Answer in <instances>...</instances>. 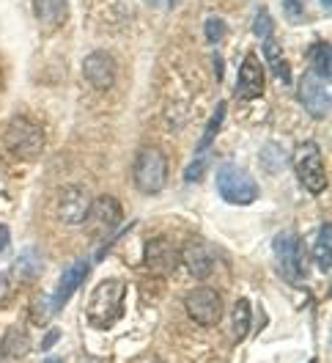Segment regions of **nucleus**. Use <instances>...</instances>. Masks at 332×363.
<instances>
[{
	"instance_id": "obj_1",
	"label": "nucleus",
	"mask_w": 332,
	"mask_h": 363,
	"mask_svg": "<svg viewBox=\"0 0 332 363\" xmlns=\"http://www.w3.org/2000/svg\"><path fill=\"white\" fill-rule=\"evenodd\" d=\"M3 143L17 160H33L45 149V130L36 121H30L28 116H14L6 124Z\"/></svg>"
},
{
	"instance_id": "obj_2",
	"label": "nucleus",
	"mask_w": 332,
	"mask_h": 363,
	"mask_svg": "<svg viewBox=\"0 0 332 363\" xmlns=\"http://www.w3.org/2000/svg\"><path fill=\"white\" fill-rule=\"evenodd\" d=\"M124 281L118 278H105L88 303V322L93 328H110L115 319L121 317V308H124Z\"/></svg>"
},
{
	"instance_id": "obj_3",
	"label": "nucleus",
	"mask_w": 332,
	"mask_h": 363,
	"mask_svg": "<svg viewBox=\"0 0 332 363\" xmlns=\"http://www.w3.org/2000/svg\"><path fill=\"white\" fill-rule=\"evenodd\" d=\"M291 162H294V174L297 179L302 182V187L319 196L327 190V171H324V160H321V149L313 143V140H302L297 143L294 155H291Z\"/></svg>"
},
{
	"instance_id": "obj_4",
	"label": "nucleus",
	"mask_w": 332,
	"mask_h": 363,
	"mask_svg": "<svg viewBox=\"0 0 332 363\" xmlns=\"http://www.w3.org/2000/svg\"><path fill=\"white\" fill-rule=\"evenodd\" d=\"M214 182H217V193L225 199V204L247 206L258 199V184H256V179L244 168L234 165V162H222L220 168H217Z\"/></svg>"
},
{
	"instance_id": "obj_5",
	"label": "nucleus",
	"mask_w": 332,
	"mask_h": 363,
	"mask_svg": "<svg viewBox=\"0 0 332 363\" xmlns=\"http://www.w3.org/2000/svg\"><path fill=\"white\" fill-rule=\"evenodd\" d=\"M168 182V157L156 146H143L134 157V187L146 196H156Z\"/></svg>"
},
{
	"instance_id": "obj_6",
	"label": "nucleus",
	"mask_w": 332,
	"mask_h": 363,
	"mask_svg": "<svg viewBox=\"0 0 332 363\" xmlns=\"http://www.w3.org/2000/svg\"><path fill=\"white\" fill-rule=\"evenodd\" d=\"M275 250V262H277V270L286 281H299L305 275V262H302V245H299V237L294 231H280L272 242Z\"/></svg>"
},
{
	"instance_id": "obj_7",
	"label": "nucleus",
	"mask_w": 332,
	"mask_h": 363,
	"mask_svg": "<svg viewBox=\"0 0 332 363\" xmlns=\"http://www.w3.org/2000/svg\"><path fill=\"white\" fill-rule=\"evenodd\" d=\"M297 99L308 111V116L319 118V121L330 116V89H327V80H321L316 72H305L299 77V83H297Z\"/></svg>"
},
{
	"instance_id": "obj_8",
	"label": "nucleus",
	"mask_w": 332,
	"mask_h": 363,
	"mask_svg": "<svg viewBox=\"0 0 332 363\" xmlns=\"http://www.w3.org/2000/svg\"><path fill=\"white\" fill-rule=\"evenodd\" d=\"M184 308L193 322H198L203 328L217 325L222 317V300L212 286H195L190 295L184 297Z\"/></svg>"
},
{
	"instance_id": "obj_9",
	"label": "nucleus",
	"mask_w": 332,
	"mask_h": 363,
	"mask_svg": "<svg viewBox=\"0 0 332 363\" xmlns=\"http://www.w3.org/2000/svg\"><path fill=\"white\" fill-rule=\"evenodd\" d=\"M124 220V209L118 204V199L113 196H99L88 204V212H86V226L93 231V234H110L121 226Z\"/></svg>"
},
{
	"instance_id": "obj_10",
	"label": "nucleus",
	"mask_w": 332,
	"mask_h": 363,
	"mask_svg": "<svg viewBox=\"0 0 332 363\" xmlns=\"http://www.w3.org/2000/svg\"><path fill=\"white\" fill-rule=\"evenodd\" d=\"M115 72H118L115 58L105 50H93L83 58V77L96 91H110L115 83Z\"/></svg>"
},
{
	"instance_id": "obj_11",
	"label": "nucleus",
	"mask_w": 332,
	"mask_h": 363,
	"mask_svg": "<svg viewBox=\"0 0 332 363\" xmlns=\"http://www.w3.org/2000/svg\"><path fill=\"white\" fill-rule=\"evenodd\" d=\"M146 267L154 272H162V275L173 272L178 267L176 245H173L171 240H165V237L149 240V242H146Z\"/></svg>"
},
{
	"instance_id": "obj_12",
	"label": "nucleus",
	"mask_w": 332,
	"mask_h": 363,
	"mask_svg": "<svg viewBox=\"0 0 332 363\" xmlns=\"http://www.w3.org/2000/svg\"><path fill=\"white\" fill-rule=\"evenodd\" d=\"M236 94L239 99H258L264 94V69L256 55H247L242 61L239 77H236Z\"/></svg>"
},
{
	"instance_id": "obj_13",
	"label": "nucleus",
	"mask_w": 332,
	"mask_h": 363,
	"mask_svg": "<svg viewBox=\"0 0 332 363\" xmlns=\"http://www.w3.org/2000/svg\"><path fill=\"white\" fill-rule=\"evenodd\" d=\"M91 199L86 196L83 187H67L61 201H58V218L67 223V226H80L86 220V212H88Z\"/></svg>"
},
{
	"instance_id": "obj_14",
	"label": "nucleus",
	"mask_w": 332,
	"mask_h": 363,
	"mask_svg": "<svg viewBox=\"0 0 332 363\" xmlns=\"http://www.w3.org/2000/svg\"><path fill=\"white\" fill-rule=\"evenodd\" d=\"M86 275H88V262H86V259L74 262L71 267H67V270H64L61 281H58L55 295H50V303H52V308H55V311H61V308L67 306V300L74 295L77 289H80V284L86 281Z\"/></svg>"
},
{
	"instance_id": "obj_15",
	"label": "nucleus",
	"mask_w": 332,
	"mask_h": 363,
	"mask_svg": "<svg viewBox=\"0 0 332 363\" xmlns=\"http://www.w3.org/2000/svg\"><path fill=\"white\" fill-rule=\"evenodd\" d=\"M178 262L190 270V275H195V278L212 275V267H214V256H212V250L206 248L203 242H190L187 248L178 253Z\"/></svg>"
},
{
	"instance_id": "obj_16",
	"label": "nucleus",
	"mask_w": 332,
	"mask_h": 363,
	"mask_svg": "<svg viewBox=\"0 0 332 363\" xmlns=\"http://www.w3.org/2000/svg\"><path fill=\"white\" fill-rule=\"evenodd\" d=\"M33 3V14L36 20L55 30L69 20V0H30Z\"/></svg>"
},
{
	"instance_id": "obj_17",
	"label": "nucleus",
	"mask_w": 332,
	"mask_h": 363,
	"mask_svg": "<svg viewBox=\"0 0 332 363\" xmlns=\"http://www.w3.org/2000/svg\"><path fill=\"white\" fill-rule=\"evenodd\" d=\"M264 58H266V64H269V72H275V77H277L280 83H291V64L286 61L283 47L277 45L272 36L264 39Z\"/></svg>"
},
{
	"instance_id": "obj_18",
	"label": "nucleus",
	"mask_w": 332,
	"mask_h": 363,
	"mask_svg": "<svg viewBox=\"0 0 332 363\" xmlns=\"http://www.w3.org/2000/svg\"><path fill=\"white\" fill-rule=\"evenodd\" d=\"M313 259L319 262V270L321 272L332 270V228H330V223H324V226L319 228V234H316Z\"/></svg>"
},
{
	"instance_id": "obj_19",
	"label": "nucleus",
	"mask_w": 332,
	"mask_h": 363,
	"mask_svg": "<svg viewBox=\"0 0 332 363\" xmlns=\"http://www.w3.org/2000/svg\"><path fill=\"white\" fill-rule=\"evenodd\" d=\"M14 272L23 278V281H33L39 272H42V256L36 248H25L17 262H14Z\"/></svg>"
},
{
	"instance_id": "obj_20",
	"label": "nucleus",
	"mask_w": 332,
	"mask_h": 363,
	"mask_svg": "<svg viewBox=\"0 0 332 363\" xmlns=\"http://www.w3.org/2000/svg\"><path fill=\"white\" fill-rule=\"evenodd\" d=\"M28 339H25L23 333L14 328V330H8L6 333V339H3V358H11V361H20L25 352H28Z\"/></svg>"
},
{
	"instance_id": "obj_21",
	"label": "nucleus",
	"mask_w": 332,
	"mask_h": 363,
	"mask_svg": "<svg viewBox=\"0 0 332 363\" xmlns=\"http://www.w3.org/2000/svg\"><path fill=\"white\" fill-rule=\"evenodd\" d=\"M313 72H316L321 80H330L332 58H330V45H327V42L313 45Z\"/></svg>"
},
{
	"instance_id": "obj_22",
	"label": "nucleus",
	"mask_w": 332,
	"mask_h": 363,
	"mask_svg": "<svg viewBox=\"0 0 332 363\" xmlns=\"http://www.w3.org/2000/svg\"><path fill=\"white\" fill-rule=\"evenodd\" d=\"M225 113H228V108H225V102H220V105L214 108V113H212V118H209V124H206V133H203V138H200L198 155L203 152V149H209V146H212V140H214V135L220 133V124L225 121Z\"/></svg>"
},
{
	"instance_id": "obj_23",
	"label": "nucleus",
	"mask_w": 332,
	"mask_h": 363,
	"mask_svg": "<svg viewBox=\"0 0 332 363\" xmlns=\"http://www.w3.org/2000/svg\"><path fill=\"white\" fill-rule=\"evenodd\" d=\"M250 303L247 300H236V306H234V336L236 341H242L247 333H250Z\"/></svg>"
},
{
	"instance_id": "obj_24",
	"label": "nucleus",
	"mask_w": 332,
	"mask_h": 363,
	"mask_svg": "<svg viewBox=\"0 0 332 363\" xmlns=\"http://www.w3.org/2000/svg\"><path fill=\"white\" fill-rule=\"evenodd\" d=\"M253 33H256L258 39H269V36H272V17H269L266 9H261V11L256 14V20H253Z\"/></svg>"
},
{
	"instance_id": "obj_25",
	"label": "nucleus",
	"mask_w": 332,
	"mask_h": 363,
	"mask_svg": "<svg viewBox=\"0 0 332 363\" xmlns=\"http://www.w3.org/2000/svg\"><path fill=\"white\" fill-rule=\"evenodd\" d=\"M222 36H225V23H222L220 17H209V20H206V39H209L212 45H217Z\"/></svg>"
},
{
	"instance_id": "obj_26",
	"label": "nucleus",
	"mask_w": 332,
	"mask_h": 363,
	"mask_svg": "<svg viewBox=\"0 0 332 363\" xmlns=\"http://www.w3.org/2000/svg\"><path fill=\"white\" fill-rule=\"evenodd\" d=\"M203 171H206V157H195L190 165H187V171H184V179L187 182H198L203 177Z\"/></svg>"
},
{
	"instance_id": "obj_27",
	"label": "nucleus",
	"mask_w": 332,
	"mask_h": 363,
	"mask_svg": "<svg viewBox=\"0 0 332 363\" xmlns=\"http://www.w3.org/2000/svg\"><path fill=\"white\" fill-rule=\"evenodd\" d=\"M286 14L288 17H294V20H302V9H299L297 0H286Z\"/></svg>"
},
{
	"instance_id": "obj_28",
	"label": "nucleus",
	"mask_w": 332,
	"mask_h": 363,
	"mask_svg": "<svg viewBox=\"0 0 332 363\" xmlns=\"http://www.w3.org/2000/svg\"><path fill=\"white\" fill-rule=\"evenodd\" d=\"M58 339H61V330H58V328H52V330L47 333V339L42 341V350H50V347H52V344H55Z\"/></svg>"
},
{
	"instance_id": "obj_29",
	"label": "nucleus",
	"mask_w": 332,
	"mask_h": 363,
	"mask_svg": "<svg viewBox=\"0 0 332 363\" xmlns=\"http://www.w3.org/2000/svg\"><path fill=\"white\" fill-rule=\"evenodd\" d=\"M8 242H11V231H8V226L0 223V253L8 248Z\"/></svg>"
},
{
	"instance_id": "obj_30",
	"label": "nucleus",
	"mask_w": 332,
	"mask_h": 363,
	"mask_svg": "<svg viewBox=\"0 0 332 363\" xmlns=\"http://www.w3.org/2000/svg\"><path fill=\"white\" fill-rule=\"evenodd\" d=\"M8 289H11L8 278H6V275H0V300H6V297H8Z\"/></svg>"
},
{
	"instance_id": "obj_31",
	"label": "nucleus",
	"mask_w": 332,
	"mask_h": 363,
	"mask_svg": "<svg viewBox=\"0 0 332 363\" xmlns=\"http://www.w3.org/2000/svg\"><path fill=\"white\" fill-rule=\"evenodd\" d=\"M45 363H64V361H58V358H50V361H45Z\"/></svg>"
},
{
	"instance_id": "obj_32",
	"label": "nucleus",
	"mask_w": 332,
	"mask_h": 363,
	"mask_svg": "<svg viewBox=\"0 0 332 363\" xmlns=\"http://www.w3.org/2000/svg\"><path fill=\"white\" fill-rule=\"evenodd\" d=\"M321 3H324V9H330V0H321Z\"/></svg>"
}]
</instances>
